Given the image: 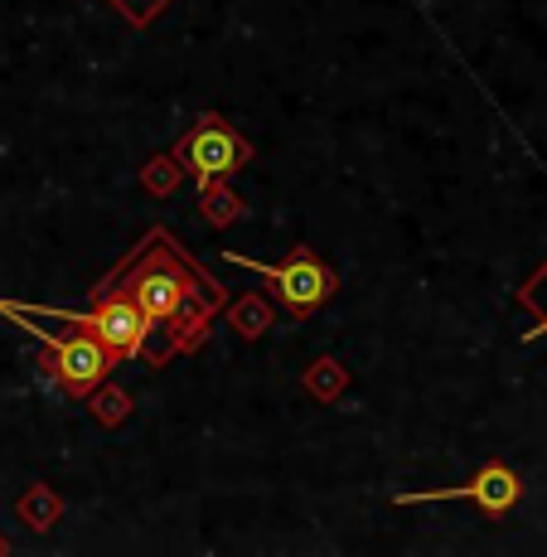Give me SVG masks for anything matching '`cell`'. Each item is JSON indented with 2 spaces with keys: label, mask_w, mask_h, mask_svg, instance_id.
I'll return each mask as SVG.
<instances>
[{
  "label": "cell",
  "mask_w": 547,
  "mask_h": 557,
  "mask_svg": "<svg viewBox=\"0 0 547 557\" xmlns=\"http://www.w3.org/2000/svg\"><path fill=\"white\" fill-rule=\"evenodd\" d=\"M98 292H116L136 310H146V315L156 320V330L165 335L170 355L199 349L213 315L228 301L223 286L209 282L165 228H150L146 238L102 276Z\"/></svg>",
  "instance_id": "cell-1"
},
{
  "label": "cell",
  "mask_w": 547,
  "mask_h": 557,
  "mask_svg": "<svg viewBox=\"0 0 547 557\" xmlns=\"http://www.w3.org/2000/svg\"><path fill=\"white\" fill-rule=\"evenodd\" d=\"M223 262L248 267V272L262 276V282L272 286L276 306H282L291 320L315 315V310L339 292L335 272H330V267L320 262V252H315V248H306V243H300V248H296L291 257H286V262H252L248 252H223Z\"/></svg>",
  "instance_id": "cell-2"
},
{
  "label": "cell",
  "mask_w": 547,
  "mask_h": 557,
  "mask_svg": "<svg viewBox=\"0 0 547 557\" xmlns=\"http://www.w3.org/2000/svg\"><path fill=\"white\" fill-rule=\"evenodd\" d=\"M0 315L20 320V330H29L39 345H49V363H45V369L53 373V383H59L69 398H88L98 383H107L116 355L102 345V339H92L88 330L73 325V335H53V330H39V320L25 315V310H0Z\"/></svg>",
  "instance_id": "cell-3"
},
{
  "label": "cell",
  "mask_w": 547,
  "mask_h": 557,
  "mask_svg": "<svg viewBox=\"0 0 547 557\" xmlns=\"http://www.w3.org/2000/svg\"><path fill=\"white\" fill-rule=\"evenodd\" d=\"M179 160V165L189 170V175L199 180V185H213V180H228L233 170H243L252 160V146L243 141L238 132H233L228 122H223L219 112H203L195 126H189V136L170 151Z\"/></svg>",
  "instance_id": "cell-4"
},
{
  "label": "cell",
  "mask_w": 547,
  "mask_h": 557,
  "mask_svg": "<svg viewBox=\"0 0 547 557\" xmlns=\"http://www.w3.org/2000/svg\"><path fill=\"white\" fill-rule=\"evenodd\" d=\"M446 499H470V505H480L485 513H509L513 505L523 499V480L513 475L504 460H489L485 470H480L475 480H465V485H442V490H412V495H393V505L407 509V505H446Z\"/></svg>",
  "instance_id": "cell-5"
},
{
  "label": "cell",
  "mask_w": 547,
  "mask_h": 557,
  "mask_svg": "<svg viewBox=\"0 0 547 557\" xmlns=\"http://www.w3.org/2000/svg\"><path fill=\"white\" fill-rule=\"evenodd\" d=\"M15 513H20V523H29L35 533H49L53 523L63 519V499L53 495L49 485H29L25 495L15 499Z\"/></svg>",
  "instance_id": "cell-6"
},
{
  "label": "cell",
  "mask_w": 547,
  "mask_h": 557,
  "mask_svg": "<svg viewBox=\"0 0 547 557\" xmlns=\"http://www.w3.org/2000/svg\"><path fill=\"white\" fill-rule=\"evenodd\" d=\"M345 388H349L345 363H335V359H315V363L306 369V393H310L315 403H335Z\"/></svg>",
  "instance_id": "cell-7"
},
{
  "label": "cell",
  "mask_w": 547,
  "mask_h": 557,
  "mask_svg": "<svg viewBox=\"0 0 547 557\" xmlns=\"http://www.w3.org/2000/svg\"><path fill=\"white\" fill-rule=\"evenodd\" d=\"M519 306L533 315V330H523V339H538V335H547V262L529 276V282L519 286Z\"/></svg>",
  "instance_id": "cell-8"
},
{
  "label": "cell",
  "mask_w": 547,
  "mask_h": 557,
  "mask_svg": "<svg viewBox=\"0 0 547 557\" xmlns=\"http://www.w3.org/2000/svg\"><path fill=\"white\" fill-rule=\"evenodd\" d=\"M199 209H203V219H209L213 228H228V223L243 213V203L228 195L223 180H213V185H199Z\"/></svg>",
  "instance_id": "cell-9"
},
{
  "label": "cell",
  "mask_w": 547,
  "mask_h": 557,
  "mask_svg": "<svg viewBox=\"0 0 547 557\" xmlns=\"http://www.w3.org/2000/svg\"><path fill=\"white\" fill-rule=\"evenodd\" d=\"M228 320L243 339H257V335H266V325H272V306H266L262 296H243L238 306H228Z\"/></svg>",
  "instance_id": "cell-10"
},
{
  "label": "cell",
  "mask_w": 547,
  "mask_h": 557,
  "mask_svg": "<svg viewBox=\"0 0 547 557\" xmlns=\"http://www.w3.org/2000/svg\"><path fill=\"white\" fill-rule=\"evenodd\" d=\"M88 398H92V417H98L102 426L126 422V412H132V398H126L122 388H107V383H98V388H92Z\"/></svg>",
  "instance_id": "cell-11"
},
{
  "label": "cell",
  "mask_w": 547,
  "mask_h": 557,
  "mask_svg": "<svg viewBox=\"0 0 547 557\" xmlns=\"http://www.w3.org/2000/svg\"><path fill=\"white\" fill-rule=\"evenodd\" d=\"M179 170H185V165H179L175 156H160V160H150V165H146L141 180H146L150 195H170V189L179 185Z\"/></svg>",
  "instance_id": "cell-12"
},
{
  "label": "cell",
  "mask_w": 547,
  "mask_h": 557,
  "mask_svg": "<svg viewBox=\"0 0 547 557\" xmlns=\"http://www.w3.org/2000/svg\"><path fill=\"white\" fill-rule=\"evenodd\" d=\"M112 5H116V10H122V15H126V20H132V25H136V29H146V25H150V20H156V15H160V10H165V5H170V0H112Z\"/></svg>",
  "instance_id": "cell-13"
},
{
  "label": "cell",
  "mask_w": 547,
  "mask_h": 557,
  "mask_svg": "<svg viewBox=\"0 0 547 557\" xmlns=\"http://www.w3.org/2000/svg\"><path fill=\"white\" fill-rule=\"evenodd\" d=\"M5 553H10V543H5V539H0V557H5Z\"/></svg>",
  "instance_id": "cell-14"
}]
</instances>
